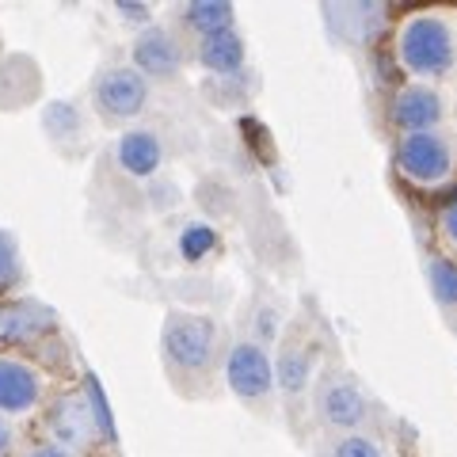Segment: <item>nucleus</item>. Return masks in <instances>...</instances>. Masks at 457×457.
<instances>
[{
  "label": "nucleus",
  "mask_w": 457,
  "mask_h": 457,
  "mask_svg": "<svg viewBox=\"0 0 457 457\" xmlns=\"http://www.w3.org/2000/svg\"><path fill=\"white\" fill-rule=\"evenodd\" d=\"M400 54H404V65L420 77H438L450 69L453 57V42L450 31L431 16H420L404 27V42H400Z\"/></svg>",
  "instance_id": "f257e3e1"
},
{
  "label": "nucleus",
  "mask_w": 457,
  "mask_h": 457,
  "mask_svg": "<svg viewBox=\"0 0 457 457\" xmlns=\"http://www.w3.org/2000/svg\"><path fill=\"white\" fill-rule=\"evenodd\" d=\"M213 343H218V328H213L210 317H198V312H171L164 324V351L183 370L206 366Z\"/></svg>",
  "instance_id": "f03ea898"
},
{
  "label": "nucleus",
  "mask_w": 457,
  "mask_h": 457,
  "mask_svg": "<svg viewBox=\"0 0 457 457\" xmlns=\"http://www.w3.org/2000/svg\"><path fill=\"white\" fill-rule=\"evenodd\" d=\"M145 99H149V88L137 69H107L96 80V107L107 119H134L145 107Z\"/></svg>",
  "instance_id": "7ed1b4c3"
},
{
  "label": "nucleus",
  "mask_w": 457,
  "mask_h": 457,
  "mask_svg": "<svg viewBox=\"0 0 457 457\" xmlns=\"http://www.w3.org/2000/svg\"><path fill=\"white\" fill-rule=\"evenodd\" d=\"M228 385H233L237 396H263L270 389V381H275V366H270V359L263 354V347H255V343H237L233 354H228Z\"/></svg>",
  "instance_id": "20e7f679"
},
{
  "label": "nucleus",
  "mask_w": 457,
  "mask_h": 457,
  "mask_svg": "<svg viewBox=\"0 0 457 457\" xmlns=\"http://www.w3.org/2000/svg\"><path fill=\"white\" fill-rule=\"evenodd\" d=\"M400 168L420 183H438L450 171V149L427 130V134H411L400 145Z\"/></svg>",
  "instance_id": "39448f33"
},
{
  "label": "nucleus",
  "mask_w": 457,
  "mask_h": 457,
  "mask_svg": "<svg viewBox=\"0 0 457 457\" xmlns=\"http://www.w3.org/2000/svg\"><path fill=\"white\" fill-rule=\"evenodd\" d=\"M134 62L141 65V73L149 77H171L179 69V46L176 38L161 27H149V31H141L137 42H134Z\"/></svg>",
  "instance_id": "423d86ee"
},
{
  "label": "nucleus",
  "mask_w": 457,
  "mask_h": 457,
  "mask_svg": "<svg viewBox=\"0 0 457 457\" xmlns=\"http://www.w3.org/2000/svg\"><path fill=\"white\" fill-rule=\"evenodd\" d=\"M324 16L332 23V35L347 42H370L378 35L385 12L381 4H336V8H324Z\"/></svg>",
  "instance_id": "0eeeda50"
},
{
  "label": "nucleus",
  "mask_w": 457,
  "mask_h": 457,
  "mask_svg": "<svg viewBox=\"0 0 457 457\" xmlns=\"http://www.w3.org/2000/svg\"><path fill=\"white\" fill-rule=\"evenodd\" d=\"M57 324L54 309L38 305V302H20L4 312V320H0V336L8 343H27V339H38L42 332H50Z\"/></svg>",
  "instance_id": "6e6552de"
},
{
  "label": "nucleus",
  "mask_w": 457,
  "mask_h": 457,
  "mask_svg": "<svg viewBox=\"0 0 457 457\" xmlns=\"http://www.w3.org/2000/svg\"><path fill=\"white\" fill-rule=\"evenodd\" d=\"M198 57L210 73H221V77H233L240 65H245V42L233 27H221L213 35H203V46H198Z\"/></svg>",
  "instance_id": "1a4fd4ad"
},
{
  "label": "nucleus",
  "mask_w": 457,
  "mask_h": 457,
  "mask_svg": "<svg viewBox=\"0 0 457 457\" xmlns=\"http://www.w3.org/2000/svg\"><path fill=\"white\" fill-rule=\"evenodd\" d=\"M38 400V378L31 366L0 359V408L4 411H27Z\"/></svg>",
  "instance_id": "9d476101"
},
{
  "label": "nucleus",
  "mask_w": 457,
  "mask_h": 457,
  "mask_svg": "<svg viewBox=\"0 0 457 457\" xmlns=\"http://www.w3.org/2000/svg\"><path fill=\"white\" fill-rule=\"evenodd\" d=\"M393 114L404 130L427 134V126H435L442 119V104H438V96L431 88H408V92H400Z\"/></svg>",
  "instance_id": "9b49d317"
},
{
  "label": "nucleus",
  "mask_w": 457,
  "mask_h": 457,
  "mask_svg": "<svg viewBox=\"0 0 457 457\" xmlns=\"http://www.w3.org/2000/svg\"><path fill=\"white\" fill-rule=\"evenodd\" d=\"M119 161L130 176H153L161 168V141L149 130H130L119 141Z\"/></svg>",
  "instance_id": "f8f14e48"
},
{
  "label": "nucleus",
  "mask_w": 457,
  "mask_h": 457,
  "mask_svg": "<svg viewBox=\"0 0 457 457\" xmlns=\"http://www.w3.org/2000/svg\"><path fill=\"white\" fill-rule=\"evenodd\" d=\"M50 427H54L57 442H65V446H84V442H88V431H92L88 404H84V400H77V396H65L62 404L54 408Z\"/></svg>",
  "instance_id": "ddd939ff"
},
{
  "label": "nucleus",
  "mask_w": 457,
  "mask_h": 457,
  "mask_svg": "<svg viewBox=\"0 0 457 457\" xmlns=\"http://www.w3.org/2000/svg\"><path fill=\"white\" fill-rule=\"evenodd\" d=\"M320 408H324V420L336 427H359L362 411H366L362 393L354 389V385H328Z\"/></svg>",
  "instance_id": "4468645a"
},
{
  "label": "nucleus",
  "mask_w": 457,
  "mask_h": 457,
  "mask_svg": "<svg viewBox=\"0 0 457 457\" xmlns=\"http://www.w3.org/2000/svg\"><path fill=\"white\" fill-rule=\"evenodd\" d=\"M275 378L286 393H302L309 385V354L305 351H282V359L275 366Z\"/></svg>",
  "instance_id": "2eb2a0df"
},
{
  "label": "nucleus",
  "mask_w": 457,
  "mask_h": 457,
  "mask_svg": "<svg viewBox=\"0 0 457 457\" xmlns=\"http://www.w3.org/2000/svg\"><path fill=\"white\" fill-rule=\"evenodd\" d=\"M187 23L195 27V31H203V35H213V31H221V27H233V8L228 4H191L187 8Z\"/></svg>",
  "instance_id": "dca6fc26"
},
{
  "label": "nucleus",
  "mask_w": 457,
  "mask_h": 457,
  "mask_svg": "<svg viewBox=\"0 0 457 457\" xmlns=\"http://www.w3.org/2000/svg\"><path fill=\"white\" fill-rule=\"evenodd\" d=\"M84 393H88V416H92V423L99 427V435H104V438H114V420H111L107 396H104V389H99L96 374L84 378Z\"/></svg>",
  "instance_id": "f3484780"
},
{
  "label": "nucleus",
  "mask_w": 457,
  "mask_h": 457,
  "mask_svg": "<svg viewBox=\"0 0 457 457\" xmlns=\"http://www.w3.org/2000/svg\"><path fill=\"white\" fill-rule=\"evenodd\" d=\"M431 290L442 305H457V263H450V260L431 263Z\"/></svg>",
  "instance_id": "a211bd4d"
},
{
  "label": "nucleus",
  "mask_w": 457,
  "mask_h": 457,
  "mask_svg": "<svg viewBox=\"0 0 457 457\" xmlns=\"http://www.w3.org/2000/svg\"><path fill=\"white\" fill-rule=\"evenodd\" d=\"M218 245V237H213V228L206 225H187L183 228V237H179V252H183V260H203V255Z\"/></svg>",
  "instance_id": "6ab92c4d"
},
{
  "label": "nucleus",
  "mask_w": 457,
  "mask_h": 457,
  "mask_svg": "<svg viewBox=\"0 0 457 457\" xmlns=\"http://www.w3.org/2000/svg\"><path fill=\"white\" fill-rule=\"evenodd\" d=\"M20 278V252H16V240L8 233H0V286L16 282Z\"/></svg>",
  "instance_id": "aec40b11"
},
{
  "label": "nucleus",
  "mask_w": 457,
  "mask_h": 457,
  "mask_svg": "<svg viewBox=\"0 0 457 457\" xmlns=\"http://www.w3.org/2000/svg\"><path fill=\"white\" fill-rule=\"evenodd\" d=\"M339 457H381V450L374 446V442H366V438H347L339 446Z\"/></svg>",
  "instance_id": "412c9836"
},
{
  "label": "nucleus",
  "mask_w": 457,
  "mask_h": 457,
  "mask_svg": "<svg viewBox=\"0 0 457 457\" xmlns=\"http://www.w3.org/2000/svg\"><path fill=\"white\" fill-rule=\"evenodd\" d=\"M119 12H122L126 20H145V16H149V12H145V8H137V4H119Z\"/></svg>",
  "instance_id": "4be33fe9"
},
{
  "label": "nucleus",
  "mask_w": 457,
  "mask_h": 457,
  "mask_svg": "<svg viewBox=\"0 0 457 457\" xmlns=\"http://www.w3.org/2000/svg\"><path fill=\"white\" fill-rule=\"evenodd\" d=\"M446 233L457 240V198H453V206L446 210Z\"/></svg>",
  "instance_id": "5701e85b"
},
{
  "label": "nucleus",
  "mask_w": 457,
  "mask_h": 457,
  "mask_svg": "<svg viewBox=\"0 0 457 457\" xmlns=\"http://www.w3.org/2000/svg\"><path fill=\"white\" fill-rule=\"evenodd\" d=\"M8 442H12V435H8V423H4V420H0V453H4V450H8Z\"/></svg>",
  "instance_id": "b1692460"
},
{
  "label": "nucleus",
  "mask_w": 457,
  "mask_h": 457,
  "mask_svg": "<svg viewBox=\"0 0 457 457\" xmlns=\"http://www.w3.org/2000/svg\"><path fill=\"white\" fill-rule=\"evenodd\" d=\"M31 457H65V453H62V450H50V446H46V450H35Z\"/></svg>",
  "instance_id": "393cba45"
}]
</instances>
